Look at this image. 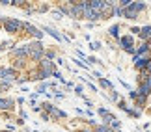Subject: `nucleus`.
Returning <instances> with one entry per match:
<instances>
[{"mask_svg":"<svg viewBox=\"0 0 151 132\" xmlns=\"http://www.w3.org/2000/svg\"><path fill=\"white\" fill-rule=\"evenodd\" d=\"M119 45H121V49H123L125 52H131V54L136 52V49H134V37H132V36L119 37Z\"/></svg>","mask_w":151,"mask_h":132,"instance_id":"f257e3e1","label":"nucleus"},{"mask_svg":"<svg viewBox=\"0 0 151 132\" xmlns=\"http://www.w3.org/2000/svg\"><path fill=\"white\" fill-rule=\"evenodd\" d=\"M114 8H116V4L114 2H104L103 4V8H101V19L104 21V19H110V17L114 15Z\"/></svg>","mask_w":151,"mask_h":132,"instance_id":"f03ea898","label":"nucleus"},{"mask_svg":"<svg viewBox=\"0 0 151 132\" xmlns=\"http://www.w3.org/2000/svg\"><path fill=\"white\" fill-rule=\"evenodd\" d=\"M147 45H149V49H151V39H149V41H147Z\"/></svg>","mask_w":151,"mask_h":132,"instance_id":"aec40b11","label":"nucleus"},{"mask_svg":"<svg viewBox=\"0 0 151 132\" xmlns=\"http://www.w3.org/2000/svg\"><path fill=\"white\" fill-rule=\"evenodd\" d=\"M114 15H118V17H123V8L116 6V8H114Z\"/></svg>","mask_w":151,"mask_h":132,"instance_id":"2eb2a0df","label":"nucleus"},{"mask_svg":"<svg viewBox=\"0 0 151 132\" xmlns=\"http://www.w3.org/2000/svg\"><path fill=\"white\" fill-rule=\"evenodd\" d=\"M129 32L132 34V36H140V28H138V26H132Z\"/></svg>","mask_w":151,"mask_h":132,"instance_id":"f3484780","label":"nucleus"},{"mask_svg":"<svg viewBox=\"0 0 151 132\" xmlns=\"http://www.w3.org/2000/svg\"><path fill=\"white\" fill-rule=\"evenodd\" d=\"M95 132H114V130L106 125H99V127H95Z\"/></svg>","mask_w":151,"mask_h":132,"instance_id":"ddd939ff","label":"nucleus"},{"mask_svg":"<svg viewBox=\"0 0 151 132\" xmlns=\"http://www.w3.org/2000/svg\"><path fill=\"white\" fill-rule=\"evenodd\" d=\"M110 101H114V102H118V101H119V95L116 93V89H112V93H110Z\"/></svg>","mask_w":151,"mask_h":132,"instance_id":"dca6fc26","label":"nucleus"},{"mask_svg":"<svg viewBox=\"0 0 151 132\" xmlns=\"http://www.w3.org/2000/svg\"><path fill=\"white\" fill-rule=\"evenodd\" d=\"M151 58H142V56H134V67L138 69V71H144L146 69V65L149 64Z\"/></svg>","mask_w":151,"mask_h":132,"instance_id":"423d86ee","label":"nucleus"},{"mask_svg":"<svg viewBox=\"0 0 151 132\" xmlns=\"http://www.w3.org/2000/svg\"><path fill=\"white\" fill-rule=\"evenodd\" d=\"M118 106H119V108H121L123 112H127V110L131 108V106H127V102H125V101H118Z\"/></svg>","mask_w":151,"mask_h":132,"instance_id":"4468645a","label":"nucleus"},{"mask_svg":"<svg viewBox=\"0 0 151 132\" xmlns=\"http://www.w3.org/2000/svg\"><path fill=\"white\" fill-rule=\"evenodd\" d=\"M13 101L11 99H0V110H11Z\"/></svg>","mask_w":151,"mask_h":132,"instance_id":"6e6552de","label":"nucleus"},{"mask_svg":"<svg viewBox=\"0 0 151 132\" xmlns=\"http://www.w3.org/2000/svg\"><path fill=\"white\" fill-rule=\"evenodd\" d=\"M84 19H88V21H99L101 19V13L93 11L88 4H86V8H84Z\"/></svg>","mask_w":151,"mask_h":132,"instance_id":"20e7f679","label":"nucleus"},{"mask_svg":"<svg viewBox=\"0 0 151 132\" xmlns=\"http://www.w3.org/2000/svg\"><path fill=\"white\" fill-rule=\"evenodd\" d=\"M99 82H101V86H103V88H106V89H110V91L114 89V84L110 82V80H106V78H99Z\"/></svg>","mask_w":151,"mask_h":132,"instance_id":"9b49d317","label":"nucleus"},{"mask_svg":"<svg viewBox=\"0 0 151 132\" xmlns=\"http://www.w3.org/2000/svg\"><path fill=\"white\" fill-rule=\"evenodd\" d=\"M99 49H101V43H97V41L91 43V50H99Z\"/></svg>","mask_w":151,"mask_h":132,"instance_id":"a211bd4d","label":"nucleus"},{"mask_svg":"<svg viewBox=\"0 0 151 132\" xmlns=\"http://www.w3.org/2000/svg\"><path fill=\"white\" fill-rule=\"evenodd\" d=\"M129 97H131V99H136L138 93H136V91H129Z\"/></svg>","mask_w":151,"mask_h":132,"instance_id":"6ab92c4d","label":"nucleus"},{"mask_svg":"<svg viewBox=\"0 0 151 132\" xmlns=\"http://www.w3.org/2000/svg\"><path fill=\"white\" fill-rule=\"evenodd\" d=\"M134 56H142V58H151V49H149V45H147V43H142L140 47L136 49Z\"/></svg>","mask_w":151,"mask_h":132,"instance_id":"7ed1b4c3","label":"nucleus"},{"mask_svg":"<svg viewBox=\"0 0 151 132\" xmlns=\"http://www.w3.org/2000/svg\"><path fill=\"white\" fill-rule=\"evenodd\" d=\"M138 37H140L144 43H147L149 39H151V24L142 26V28H140V36H138Z\"/></svg>","mask_w":151,"mask_h":132,"instance_id":"39448f33","label":"nucleus"},{"mask_svg":"<svg viewBox=\"0 0 151 132\" xmlns=\"http://www.w3.org/2000/svg\"><path fill=\"white\" fill-rule=\"evenodd\" d=\"M131 9H132V11H136V13L140 15L142 11H146V9H147V6H146V2H132V4H131Z\"/></svg>","mask_w":151,"mask_h":132,"instance_id":"0eeeda50","label":"nucleus"},{"mask_svg":"<svg viewBox=\"0 0 151 132\" xmlns=\"http://www.w3.org/2000/svg\"><path fill=\"white\" fill-rule=\"evenodd\" d=\"M108 36L119 39V24H112V26H110V28H108Z\"/></svg>","mask_w":151,"mask_h":132,"instance_id":"1a4fd4ad","label":"nucleus"},{"mask_svg":"<svg viewBox=\"0 0 151 132\" xmlns=\"http://www.w3.org/2000/svg\"><path fill=\"white\" fill-rule=\"evenodd\" d=\"M146 101H147V97H142V95H138L136 99H134V102H136V106H138V108H144Z\"/></svg>","mask_w":151,"mask_h":132,"instance_id":"f8f14e48","label":"nucleus"},{"mask_svg":"<svg viewBox=\"0 0 151 132\" xmlns=\"http://www.w3.org/2000/svg\"><path fill=\"white\" fill-rule=\"evenodd\" d=\"M108 127H110V128H112L114 132H119V130H121V123H119V119H118V117H116V119H114V121H110V125H108Z\"/></svg>","mask_w":151,"mask_h":132,"instance_id":"9d476101","label":"nucleus"}]
</instances>
